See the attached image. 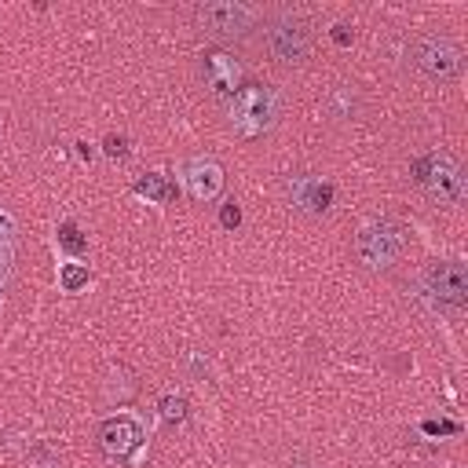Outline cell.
Returning a JSON list of instances; mask_svg holds the SVG:
<instances>
[{
    "label": "cell",
    "mask_w": 468,
    "mask_h": 468,
    "mask_svg": "<svg viewBox=\"0 0 468 468\" xmlns=\"http://www.w3.org/2000/svg\"><path fill=\"white\" fill-rule=\"evenodd\" d=\"M256 29H260V40H263L267 55L278 66H300V62H307L311 44H314V33H311V22L300 11H289V7L263 11Z\"/></svg>",
    "instance_id": "6da1fadb"
},
{
    "label": "cell",
    "mask_w": 468,
    "mask_h": 468,
    "mask_svg": "<svg viewBox=\"0 0 468 468\" xmlns=\"http://www.w3.org/2000/svg\"><path fill=\"white\" fill-rule=\"evenodd\" d=\"M410 176L413 183L431 197V201H442V205H457L464 197V168L453 154L446 150H428L420 154L413 165H410Z\"/></svg>",
    "instance_id": "7a4b0ae2"
},
{
    "label": "cell",
    "mask_w": 468,
    "mask_h": 468,
    "mask_svg": "<svg viewBox=\"0 0 468 468\" xmlns=\"http://www.w3.org/2000/svg\"><path fill=\"white\" fill-rule=\"evenodd\" d=\"M227 117H230V128L241 139L263 135L278 121V95H274V88H267V84H241L227 99Z\"/></svg>",
    "instance_id": "3957f363"
},
{
    "label": "cell",
    "mask_w": 468,
    "mask_h": 468,
    "mask_svg": "<svg viewBox=\"0 0 468 468\" xmlns=\"http://www.w3.org/2000/svg\"><path fill=\"white\" fill-rule=\"evenodd\" d=\"M406 252V227L391 216H377L369 223H362V230L355 234V256L369 267V271H384L395 267Z\"/></svg>",
    "instance_id": "277c9868"
},
{
    "label": "cell",
    "mask_w": 468,
    "mask_h": 468,
    "mask_svg": "<svg viewBox=\"0 0 468 468\" xmlns=\"http://www.w3.org/2000/svg\"><path fill=\"white\" fill-rule=\"evenodd\" d=\"M260 7L238 0H208L194 7V26L216 40H245L260 26Z\"/></svg>",
    "instance_id": "5b68a950"
},
{
    "label": "cell",
    "mask_w": 468,
    "mask_h": 468,
    "mask_svg": "<svg viewBox=\"0 0 468 468\" xmlns=\"http://www.w3.org/2000/svg\"><path fill=\"white\" fill-rule=\"evenodd\" d=\"M410 62L428 80H453V77H461L464 55H461V48L450 37H442V33H420V37L410 40Z\"/></svg>",
    "instance_id": "8992f818"
},
{
    "label": "cell",
    "mask_w": 468,
    "mask_h": 468,
    "mask_svg": "<svg viewBox=\"0 0 468 468\" xmlns=\"http://www.w3.org/2000/svg\"><path fill=\"white\" fill-rule=\"evenodd\" d=\"M424 289L439 303H446V307H464L468 303V271H464V263H457V260H435V263H428Z\"/></svg>",
    "instance_id": "52a82bcc"
},
{
    "label": "cell",
    "mask_w": 468,
    "mask_h": 468,
    "mask_svg": "<svg viewBox=\"0 0 468 468\" xmlns=\"http://www.w3.org/2000/svg\"><path fill=\"white\" fill-rule=\"evenodd\" d=\"M143 442V428L132 417H110L99 424V450L110 461H128Z\"/></svg>",
    "instance_id": "ba28073f"
},
{
    "label": "cell",
    "mask_w": 468,
    "mask_h": 468,
    "mask_svg": "<svg viewBox=\"0 0 468 468\" xmlns=\"http://www.w3.org/2000/svg\"><path fill=\"white\" fill-rule=\"evenodd\" d=\"M201 77H205V84H208L216 95H227V99H230V95L241 88V62H238L230 51L212 48V51L201 55Z\"/></svg>",
    "instance_id": "9c48e42d"
},
{
    "label": "cell",
    "mask_w": 468,
    "mask_h": 468,
    "mask_svg": "<svg viewBox=\"0 0 468 468\" xmlns=\"http://www.w3.org/2000/svg\"><path fill=\"white\" fill-rule=\"evenodd\" d=\"M285 194H289V205L300 208V212H307V216L325 212L329 201H333V186L322 183V179L311 176V172H296V176H289V179H285Z\"/></svg>",
    "instance_id": "30bf717a"
},
{
    "label": "cell",
    "mask_w": 468,
    "mask_h": 468,
    "mask_svg": "<svg viewBox=\"0 0 468 468\" xmlns=\"http://www.w3.org/2000/svg\"><path fill=\"white\" fill-rule=\"evenodd\" d=\"M179 176H183V190L194 201H212L223 190V168L212 157H190V161H183Z\"/></svg>",
    "instance_id": "8fae6325"
},
{
    "label": "cell",
    "mask_w": 468,
    "mask_h": 468,
    "mask_svg": "<svg viewBox=\"0 0 468 468\" xmlns=\"http://www.w3.org/2000/svg\"><path fill=\"white\" fill-rule=\"evenodd\" d=\"M132 190H135L139 197H146V201H157V205H165V201L176 197V186H172L168 176H161V172H146V176H139Z\"/></svg>",
    "instance_id": "7c38bea8"
},
{
    "label": "cell",
    "mask_w": 468,
    "mask_h": 468,
    "mask_svg": "<svg viewBox=\"0 0 468 468\" xmlns=\"http://www.w3.org/2000/svg\"><path fill=\"white\" fill-rule=\"evenodd\" d=\"M355 106H358V102H355V88H351V84H340V88L329 95V113H333V117H351Z\"/></svg>",
    "instance_id": "4fadbf2b"
},
{
    "label": "cell",
    "mask_w": 468,
    "mask_h": 468,
    "mask_svg": "<svg viewBox=\"0 0 468 468\" xmlns=\"http://www.w3.org/2000/svg\"><path fill=\"white\" fill-rule=\"evenodd\" d=\"M157 410H161V420L165 424H183L186 420V399L183 395H165L157 402Z\"/></svg>",
    "instance_id": "5bb4252c"
},
{
    "label": "cell",
    "mask_w": 468,
    "mask_h": 468,
    "mask_svg": "<svg viewBox=\"0 0 468 468\" xmlns=\"http://www.w3.org/2000/svg\"><path fill=\"white\" fill-rule=\"evenodd\" d=\"M58 241H62V249L73 252V256L84 252V234H80V227H77L73 219H66V223L58 227Z\"/></svg>",
    "instance_id": "9a60e30c"
},
{
    "label": "cell",
    "mask_w": 468,
    "mask_h": 468,
    "mask_svg": "<svg viewBox=\"0 0 468 468\" xmlns=\"http://www.w3.org/2000/svg\"><path fill=\"white\" fill-rule=\"evenodd\" d=\"M26 468H62V464H58V457L51 453L48 442H37V446L26 453Z\"/></svg>",
    "instance_id": "2e32d148"
},
{
    "label": "cell",
    "mask_w": 468,
    "mask_h": 468,
    "mask_svg": "<svg viewBox=\"0 0 468 468\" xmlns=\"http://www.w3.org/2000/svg\"><path fill=\"white\" fill-rule=\"evenodd\" d=\"M80 285H88V267L66 263V267H62V289H66V292H77Z\"/></svg>",
    "instance_id": "e0dca14e"
},
{
    "label": "cell",
    "mask_w": 468,
    "mask_h": 468,
    "mask_svg": "<svg viewBox=\"0 0 468 468\" xmlns=\"http://www.w3.org/2000/svg\"><path fill=\"white\" fill-rule=\"evenodd\" d=\"M102 146H106L110 157H128V139H124V135H106Z\"/></svg>",
    "instance_id": "ac0fdd59"
},
{
    "label": "cell",
    "mask_w": 468,
    "mask_h": 468,
    "mask_svg": "<svg viewBox=\"0 0 468 468\" xmlns=\"http://www.w3.org/2000/svg\"><path fill=\"white\" fill-rule=\"evenodd\" d=\"M219 223H223V227H238V223H241V208H238L234 201H227L223 212H219Z\"/></svg>",
    "instance_id": "d6986e66"
},
{
    "label": "cell",
    "mask_w": 468,
    "mask_h": 468,
    "mask_svg": "<svg viewBox=\"0 0 468 468\" xmlns=\"http://www.w3.org/2000/svg\"><path fill=\"white\" fill-rule=\"evenodd\" d=\"M11 260H15V256H11V245H7V241H0V282H4V278H7V271H11Z\"/></svg>",
    "instance_id": "ffe728a7"
},
{
    "label": "cell",
    "mask_w": 468,
    "mask_h": 468,
    "mask_svg": "<svg viewBox=\"0 0 468 468\" xmlns=\"http://www.w3.org/2000/svg\"><path fill=\"white\" fill-rule=\"evenodd\" d=\"M424 431L428 435H442V431H457V424H450V420H439V424L435 420H424Z\"/></svg>",
    "instance_id": "44dd1931"
},
{
    "label": "cell",
    "mask_w": 468,
    "mask_h": 468,
    "mask_svg": "<svg viewBox=\"0 0 468 468\" xmlns=\"http://www.w3.org/2000/svg\"><path fill=\"white\" fill-rule=\"evenodd\" d=\"M333 40H336V44H347V40H351L347 26H336V29H333Z\"/></svg>",
    "instance_id": "7402d4cb"
},
{
    "label": "cell",
    "mask_w": 468,
    "mask_h": 468,
    "mask_svg": "<svg viewBox=\"0 0 468 468\" xmlns=\"http://www.w3.org/2000/svg\"><path fill=\"white\" fill-rule=\"evenodd\" d=\"M285 468H314V464H311V461H303V457H292Z\"/></svg>",
    "instance_id": "603a6c76"
},
{
    "label": "cell",
    "mask_w": 468,
    "mask_h": 468,
    "mask_svg": "<svg viewBox=\"0 0 468 468\" xmlns=\"http://www.w3.org/2000/svg\"><path fill=\"white\" fill-rule=\"evenodd\" d=\"M0 230H7V216H0Z\"/></svg>",
    "instance_id": "cb8c5ba5"
}]
</instances>
